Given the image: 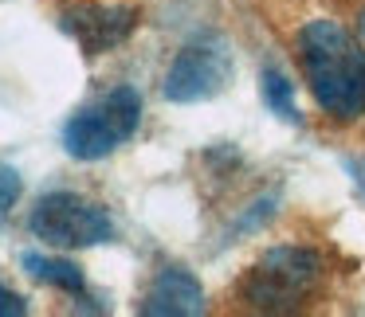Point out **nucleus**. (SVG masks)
<instances>
[{"instance_id": "423d86ee", "label": "nucleus", "mask_w": 365, "mask_h": 317, "mask_svg": "<svg viewBox=\"0 0 365 317\" xmlns=\"http://www.w3.org/2000/svg\"><path fill=\"white\" fill-rule=\"evenodd\" d=\"M59 28L83 48V55H106L122 48L138 28L134 4H75L59 16Z\"/></svg>"}, {"instance_id": "1a4fd4ad", "label": "nucleus", "mask_w": 365, "mask_h": 317, "mask_svg": "<svg viewBox=\"0 0 365 317\" xmlns=\"http://www.w3.org/2000/svg\"><path fill=\"white\" fill-rule=\"evenodd\" d=\"M259 90H263V106H267L271 114H279L283 122H299V106H294V87L287 82V75H283V71L267 67V71L259 75Z\"/></svg>"}, {"instance_id": "6e6552de", "label": "nucleus", "mask_w": 365, "mask_h": 317, "mask_svg": "<svg viewBox=\"0 0 365 317\" xmlns=\"http://www.w3.org/2000/svg\"><path fill=\"white\" fill-rule=\"evenodd\" d=\"M20 262H24V270L43 286H56V290H67V294L83 290V270L75 267V262H67V259H48V254L28 251Z\"/></svg>"}, {"instance_id": "f257e3e1", "label": "nucleus", "mask_w": 365, "mask_h": 317, "mask_svg": "<svg viewBox=\"0 0 365 317\" xmlns=\"http://www.w3.org/2000/svg\"><path fill=\"white\" fill-rule=\"evenodd\" d=\"M299 67L318 110L330 122H357L365 114V48L338 20H310L302 24Z\"/></svg>"}, {"instance_id": "9d476101", "label": "nucleus", "mask_w": 365, "mask_h": 317, "mask_svg": "<svg viewBox=\"0 0 365 317\" xmlns=\"http://www.w3.org/2000/svg\"><path fill=\"white\" fill-rule=\"evenodd\" d=\"M20 192H24V181H20V173L12 165H4L0 161V223L12 215V208H16Z\"/></svg>"}, {"instance_id": "9b49d317", "label": "nucleus", "mask_w": 365, "mask_h": 317, "mask_svg": "<svg viewBox=\"0 0 365 317\" xmlns=\"http://www.w3.org/2000/svg\"><path fill=\"white\" fill-rule=\"evenodd\" d=\"M28 313V301L20 294H12L9 286H0V317H24Z\"/></svg>"}, {"instance_id": "f03ea898", "label": "nucleus", "mask_w": 365, "mask_h": 317, "mask_svg": "<svg viewBox=\"0 0 365 317\" xmlns=\"http://www.w3.org/2000/svg\"><path fill=\"white\" fill-rule=\"evenodd\" d=\"M326 278V262L310 247H271L244 274L240 294L259 313H287L307 306Z\"/></svg>"}, {"instance_id": "39448f33", "label": "nucleus", "mask_w": 365, "mask_h": 317, "mask_svg": "<svg viewBox=\"0 0 365 317\" xmlns=\"http://www.w3.org/2000/svg\"><path fill=\"white\" fill-rule=\"evenodd\" d=\"M232 79V55L224 43H189L173 55L165 79H161V95L169 102H205V98H216Z\"/></svg>"}, {"instance_id": "0eeeda50", "label": "nucleus", "mask_w": 365, "mask_h": 317, "mask_svg": "<svg viewBox=\"0 0 365 317\" xmlns=\"http://www.w3.org/2000/svg\"><path fill=\"white\" fill-rule=\"evenodd\" d=\"M138 309L150 317H200L208 309L205 286L185 267H161Z\"/></svg>"}, {"instance_id": "7ed1b4c3", "label": "nucleus", "mask_w": 365, "mask_h": 317, "mask_svg": "<svg viewBox=\"0 0 365 317\" xmlns=\"http://www.w3.org/2000/svg\"><path fill=\"white\" fill-rule=\"evenodd\" d=\"M138 126H142V95L134 87H114L67 118L63 149L75 161H103L118 145H126Z\"/></svg>"}, {"instance_id": "f8f14e48", "label": "nucleus", "mask_w": 365, "mask_h": 317, "mask_svg": "<svg viewBox=\"0 0 365 317\" xmlns=\"http://www.w3.org/2000/svg\"><path fill=\"white\" fill-rule=\"evenodd\" d=\"M357 32H361V40H365V9H361V16H357Z\"/></svg>"}, {"instance_id": "20e7f679", "label": "nucleus", "mask_w": 365, "mask_h": 317, "mask_svg": "<svg viewBox=\"0 0 365 317\" xmlns=\"http://www.w3.org/2000/svg\"><path fill=\"white\" fill-rule=\"evenodd\" d=\"M36 239L59 251H83V247H98L114 239V220L103 204L79 196V192H48L40 204L32 208L28 220Z\"/></svg>"}]
</instances>
